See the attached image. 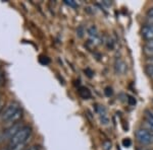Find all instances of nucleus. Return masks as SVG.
<instances>
[{
  "mask_svg": "<svg viewBox=\"0 0 153 150\" xmlns=\"http://www.w3.org/2000/svg\"><path fill=\"white\" fill-rule=\"evenodd\" d=\"M23 116V110L18 102H9L5 108H3L0 112V122L16 124V122Z\"/></svg>",
  "mask_w": 153,
  "mask_h": 150,
  "instance_id": "obj_1",
  "label": "nucleus"
},
{
  "mask_svg": "<svg viewBox=\"0 0 153 150\" xmlns=\"http://www.w3.org/2000/svg\"><path fill=\"white\" fill-rule=\"evenodd\" d=\"M136 137L137 140L143 145H148L152 142L151 140V133L148 132L147 130L144 129H139L136 132Z\"/></svg>",
  "mask_w": 153,
  "mask_h": 150,
  "instance_id": "obj_2",
  "label": "nucleus"
},
{
  "mask_svg": "<svg viewBox=\"0 0 153 150\" xmlns=\"http://www.w3.org/2000/svg\"><path fill=\"white\" fill-rule=\"evenodd\" d=\"M23 127V126H21V125L19 124V123H16V124H14V125H12V126H10L9 128H7V129L4 131L3 133V137L4 138H6V139H8V140H10L12 137L14 136V135L18 133V131L21 128Z\"/></svg>",
  "mask_w": 153,
  "mask_h": 150,
  "instance_id": "obj_3",
  "label": "nucleus"
},
{
  "mask_svg": "<svg viewBox=\"0 0 153 150\" xmlns=\"http://www.w3.org/2000/svg\"><path fill=\"white\" fill-rule=\"evenodd\" d=\"M142 36L148 41H153V26H146L142 29Z\"/></svg>",
  "mask_w": 153,
  "mask_h": 150,
  "instance_id": "obj_4",
  "label": "nucleus"
},
{
  "mask_svg": "<svg viewBox=\"0 0 153 150\" xmlns=\"http://www.w3.org/2000/svg\"><path fill=\"white\" fill-rule=\"evenodd\" d=\"M115 70H117V73H120V74L125 73L126 70H127V66H126L125 62H123L122 60H117V63H115Z\"/></svg>",
  "mask_w": 153,
  "mask_h": 150,
  "instance_id": "obj_5",
  "label": "nucleus"
},
{
  "mask_svg": "<svg viewBox=\"0 0 153 150\" xmlns=\"http://www.w3.org/2000/svg\"><path fill=\"white\" fill-rule=\"evenodd\" d=\"M79 93H80V95L84 98V100H87V98H89L91 97L90 90L86 87H81L80 90H79Z\"/></svg>",
  "mask_w": 153,
  "mask_h": 150,
  "instance_id": "obj_6",
  "label": "nucleus"
},
{
  "mask_svg": "<svg viewBox=\"0 0 153 150\" xmlns=\"http://www.w3.org/2000/svg\"><path fill=\"white\" fill-rule=\"evenodd\" d=\"M146 123L148 124V126L150 127V129L152 130L153 132V118L151 116H149L148 114H146Z\"/></svg>",
  "mask_w": 153,
  "mask_h": 150,
  "instance_id": "obj_7",
  "label": "nucleus"
},
{
  "mask_svg": "<svg viewBox=\"0 0 153 150\" xmlns=\"http://www.w3.org/2000/svg\"><path fill=\"white\" fill-rule=\"evenodd\" d=\"M145 71H146V73L150 76V77L153 78V66L147 65L146 68H145Z\"/></svg>",
  "mask_w": 153,
  "mask_h": 150,
  "instance_id": "obj_8",
  "label": "nucleus"
},
{
  "mask_svg": "<svg viewBox=\"0 0 153 150\" xmlns=\"http://www.w3.org/2000/svg\"><path fill=\"white\" fill-rule=\"evenodd\" d=\"M103 150H109L111 148V142L110 141H104L103 142Z\"/></svg>",
  "mask_w": 153,
  "mask_h": 150,
  "instance_id": "obj_9",
  "label": "nucleus"
},
{
  "mask_svg": "<svg viewBox=\"0 0 153 150\" xmlns=\"http://www.w3.org/2000/svg\"><path fill=\"white\" fill-rule=\"evenodd\" d=\"M65 3L68 4V6L73 7V8H76V7H78V4H76L75 1H73V0H70V1H65Z\"/></svg>",
  "mask_w": 153,
  "mask_h": 150,
  "instance_id": "obj_10",
  "label": "nucleus"
},
{
  "mask_svg": "<svg viewBox=\"0 0 153 150\" xmlns=\"http://www.w3.org/2000/svg\"><path fill=\"white\" fill-rule=\"evenodd\" d=\"M131 144H132V142H131V140L129 138L125 139L124 141H123V145H124L125 147H129L131 146Z\"/></svg>",
  "mask_w": 153,
  "mask_h": 150,
  "instance_id": "obj_11",
  "label": "nucleus"
},
{
  "mask_svg": "<svg viewBox=\"0 0 153 150\" xmlns=\"http://www.w3.org/2000/svg\"><path fill=\"white\" fill-rule=\"evenodd\" d=\"M3 81H4V72L0 69V85H2Z\"/></svg>",
  "mask_w": 153,
  "mask_h": 150,
  "instance_id": "obj_12",
  "label": "nucleus"
},
{
  "mask_svg": "<svg viewBox=\"0 0 153 150\" xmlns=\"http://www.w3.org/2000/svg\"><path fill=\"white\" fill-rule=\"evenodd\" d=\"M146 63L148 64V65L150 66H153V56H151V57H149L146 60Z\"/></svg>",
  "mask_w": 153,
  "mask_h": 150,
  "instance_id": "obj_13",
  "label": "nucleus"
},
{
  "mask_svg": "<svg viewBox=\"0 0 153 150\" xmlns=\"http://www.w3.org/2000/svg\"><path fill=\"white\" fill-rule=\"evenodd\" d=\"M145 48H149V49H153V41H148Z\"/></svg>",
  "mask_w": 153,
  "mask_h": 150,
  "instance_id": "obj_14",
  "label": "nucleus"
},
{
  "mask_svg": "<svg viewBox=\"0 0 153 150\" xmlns=\"http://www.w3.org/2000/svg\"><path fill=\"white\" fill-rule=\"evenodd\" d=\"M147 14H148V16H149V18H153V7L148 10Z\"/></svg>",
  "mask_w": 153,
  "mask_h": 150,
  "instance_id": "obj_15",
  "label": "nucleus"
},
{
  "mask_svg": "<svg viewBox=\"0 0 153 150\" xmlns=\"http://www.w3.org/2000/svg\"><path fill=\"white\" fill-rule=\"evenodd\" d=\"M129 102H130L131 105H135L136 104V100H133V97H129Z\"/></svg>",
  "mask_w": 153,
  "mask_h": 150,
  "instance_id": "obj_16",
  "label": "nucleus"
},
{
  "mask_svg": "<svg viewBox=\"0 0 153 150\" xmlns=\"http://www.w3.org/2000/svg\"><path fill=\"white\" fill-rule=\"evenodd\" d=\"M28 150H39V147L38 146H32L31 148H29Z\"/></svg>",
  "mask_w": 153,
  "mask_h": 150,
  "instance_id": "obj_17",
  "label": "nucleus"
},
{
  "mask_svg": "<svg viewBox=\"0 0 153 150\" xmlns=\"http://www.w3.org/2000/svg\"><path fill=\"white\" fill-rule=\"evenodd\" d=\"M0 150H9L8 147H5V148H2V149H0Z\"/></svg>",
  "mask_w": 153,
  "mask_h": 150,
  "instance_id": "obj_18",
  "label": "nucleus"
},
{
  "mask_svg": "<svg viewBox=\"0 0 153 150\" xmlns=\"http://www.w3.org/2000/svg\"><path fill=\"white\" fill-rule=\"evenodd\" d=\"M151 140H152V142H153V132H151Z\"/></svg>",
  "mask_w": 153,
  "mask_h": 150,
  "instance_id": "obj_19",
  "label": "nucleus"
},
{
  "mask_svg": "<svg viewBox=\"0 0 153 150\" xmlns=\"http://www.w3.org/2000/svg\"><path fill=\"white\" fill-rule=\"evenodd\" d=\"M0 102H2V100H1V95H0Z\"/></svg>",
  "mask_w": 153,
  "mask_h": 150,
  "instance_id": "obj_20",
  "label": "nucleus"
}]
</instances>
